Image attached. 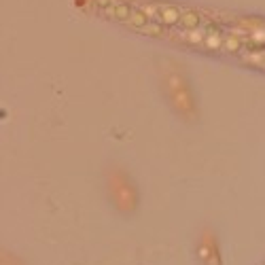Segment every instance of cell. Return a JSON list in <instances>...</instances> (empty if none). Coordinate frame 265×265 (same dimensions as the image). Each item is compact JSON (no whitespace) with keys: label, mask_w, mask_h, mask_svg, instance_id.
Wrapping results in <instances>:
<instances>
[{"label":"cell","mask_w":265,"mask_h":265,"mask_svg":"<svg viewBox=\"0 0 265 265\" xmlns=\"http://www.w3.org/2000/svg\"><path fill=\"white\" fill-rule=\"evenodd\" d=\"M151 21H153V19H151L147 13H144L142 9H134V13H131V17L127 19L129 26H131V28H136V30H142V28L147 26V23H151Z\"/></svg>","instance_id":"3957f363"},{"label":"cell","mask_w":265,"mask_h":265,"mask_svg":"<svg viewBox=\"0 0 265 265\" xmlns=\"http://www.w3.org/2000/svg\"><path fill=\"white\" fill-rule=\"evenodd\" d=\"M111 11H113V15L117 19H123V21H127L131 17V13H134V9H131L127 3H115Z\"/></svg>","instance_id":"277c9868"},{"label":"cell","mask_w":265,"mask_h":265,"mask_svg":"<svg viewBox=\"0 0 265 265\" xmlns=\"http://www.w3.org/2000/svg\"><path fill=\"white\" fill-rule=\"evenodd\" d=\"M223 41H225V36L221 32H214V34H206L204 45H206L208 49H223Z\"/></svg>","instance_id":"8992f818"},{"label":"cell","mask_w":265,"mask_h":265,"mask_svg":"<svg viewBox=\"0 0 265 265\" xmlns=\"http://www.w3.org/2000/svg\"><path fill=\"white\" fill-rule=\"evenodd\" d=\"M263 66H265V59H263Z\"/></svg>","instance_id":"8fae6325"},{"label":"cell","mask_w":265,"mask_h":265,"mask_svg":"<svg viewBox=\"0 0 265 265\" xmlns=\"http://www.w3.org/2000/svg\"><path fill=\"white\" fill-rule=\"evenodd\" d=\"M93 3H95V5H98V7H108V5H111V3H113V0H93Z\"/></svg>","instance_id":"30bf717a"},{"label":"cell","mask_w":265,"mask_h":265,"mask_svg":"<svg viewBox=\"0 0 265 265\" xmlns=\"http://www.w3.org/2000/svg\"><path fill=\"white\" fill-rule=\"evenodd\" d=\"M144 13H147L151 19H159V5H153V3H149V5H142L140 7Z\"/></svg>","instance_id":"ba28073f"},{"label":"cell","mask_w":265,"mask_h":265,"mask_svg":"<svg viewBox=\"0 0 265 265\" xmlns=\"http://www.w3.org/2000/svg\"><path fill=\"white\" fill-rule=\"evenodd\" d=\"M180 17H183V13L172 7V5H159V21L163 23V26H174V23L180 21Z\"/></svg>","instance_id":"6da1fadb"},{"label":"cell","mask_w":265,"mask_h":265,"mask_svg":"<svg viewBox=\"0 0 265 265\" xmlns=\"http://www.w3.org/2000/svg\"><path fill=\"white\" fill-rule=\"evenodd\" d=\"M183 39L189 41V43H193V45H200L206 41V32H200V30H185L183 32Z\"/></svg>","instance_id":"52a82bcc"},{"label":"cell","mask_w":265,"mask_h":265,"mask_svg":"<svg viewBox=\"0 0 265 265\" xmlns=\"http://www.w3.org/2000/svg\"><path fill=\"white\" fill-rule=\"evenodd\" d=\"M242 39H240V36L238 34H227L225 36V41H223V49L225 51H240V49H242Z\"/></svg>","instance_id":"5b68a950"},{"label":"cell","mask_w":265,"mask_h":265,"mask_svg":"<svg viewBox=\"0 0 265 265\" xmlns=\"http://www.w3.org/2000/svg\"><path fill=\"white\" fill-rule=\"evenodd\" d=\"M178 23H180V28H183V30H200L202 15L197 13V11H185Z\"/></svg>","instance_id":"7a4b0ae2"},{"label":"cell","mask_w":265,"mask_h":265,"mask_svg":"<svg viewBox=\"0 0 265 265\" xmlns=\"http://www.w3.org/2000/svg\"><path fill=\"white\" fill-rule=\"evenodd\" d=\"M140 32H144V34H159V32H161V26H159V23L153 19V21H151V23H147V26H144Z\"/></svg>","instance_id":"9c48e42d"}]
</instances>
